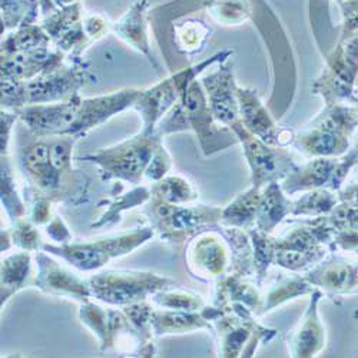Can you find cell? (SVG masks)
Returning <instances> with one entry per match:
<instances>
[{"label": "cell", "mask_w": 358, "mask_h": 358, "mask_svg": "<svg viewBox=\"0 0 358 358\" xmlns=\"http://www.w3.org/2000/svg\"><path fill=\"white\" fill-rule=\"evenodd\" d=\"M19 151V168L32 198L79 205L89 198L87 178L73 168V146L79 138L71 135L35 136Z\"/></svg>", "instance_id": "1"}, {"label": "cell", "mask_w": 358, "mask_h": 358, "mask_svg": "<svg viewBox=\"0 0 358 358\" xmlns=\"http://www.w3.org/2000/svg\"><path fill=\"white\" fill-rule=\"evenodd\" d=\"M217 122L202 83L194 80L179 102L162 117L157 134L164 138L175 132L194 131L203 155L210 157L238 141L232 129L229 132L227 128H218Z\"/></svg>", "instance_id": "2"}, {"label": "cell", "mask_w": 358, "mask_h": 358, "mask_svg": "<svg viewBox=\"0 0 358 358\" xmlns=\"http://www.w3.org/2000/svg\"><path fill=\"white\" fill-rule=\"evenodd\" d=\"M154 235L155 229L152 227H142L82 243L73 241L64 245L43 243L42 250L64 259L76 271L95 273L102 270L110 259L132 254L135 250L151 240Z\"/></svg>", "instance_id": "3"}, {"label": "cell", "mask_w": 358, "mask_h": 358, "mask_svg": "<svg viewBox=\"0 0 358 358\" xmlns=\"http://www.w3.org/2000/svg\"><path fill=\"white\" fill-rule=\"evenodd\" d=\"M164 145L159 134L138 135L112 145L102 151L85 155L82 159L92 162L101 169L102 181H116L141 185L145 182L146 171Z\"/></svg>", "instance_id": "4"}, {"label": "cell", "mask_w": 358, "mask_h": 358, "mask_svg": "<svg viewBox=\"0 0 358 358\" xmlns=\"http://www.w3.org/2000/svg\"><path fill=\"white\" fill-rule=\"evenodd\" d=\"M334 240L327 215L307 221L282 238H275L274 264L291 273L311 270L324 261Z\"/></svg>", "instance_id": "5"}, {"label": "cell", "mask_w": 358, "mask_h": 358, "mask_svg": "<svg viewBox=\"0 0 358 358\" xmlns=\"http://www.w3.org/2000/svg\"><path fill=\"white\" fill-rule=\"evenodd\" d=\"M145 206L161 240L173 245L189 241L203 228L215 227L222 218L221 208L210 205H172L149 198Z\"/></svg>", "instance_id": "6"}, {"label": "cell", "mask_w": 358, "mask_h": 358, "mask_svg": "<svg viewBox=\"0 0 358 358\" xmlns=\"http://www.w3.org/2000/svg\"><path fill=\"white\" fill-rule=\"evenodd\" d=\"M231 53V50L220 52L201 64L172 73L169 78L151 87L142 89L134 106L142 117L143 128L141 132L145 135L155 134L162 117L179 102L189 85L196 80L198 75L222 59H227Z\"/></svg>", "instance_id": "7"}, {"label": "cell", "mask_w": 358, "mask_h": 358, "mask_svg": "<svg viewBox=\"0 0 358 358\" xmlns=\"http://www.w3.org/2000/svg\"><path fill=\"white\" fill-rule=\"evenodd\" d=\"M92 298L108 306L125 307L146 301L155 292L173 287L176 282L151 271L109 270L87 278Z\"/></svg>", "instance_id": "8"}, {"label": "cell", "mask_w": 358, "mask_h": 358, "mask_svg": "<svg viewBox=\"0 0 358 358\" xmlns=\"http://www.w3.org/2000/svg\"><path fill=\"white\" fill-rule=\"evenodd\" d=\"M357 124V112L340 105H331L307 131L295 135L291 145L310 158L338 157L347 151L348 136Z\"/></svg>", "instance_id": "9"}, {"label": "cell", "mask_w": 358, "mask_h": 358, "mask_svg": "<svg viewBox=\"0 0 358 358\" xmlns=\"http://www.w3.org/2000/svg\"><path fill=\"white\" fill-rule=\"evenodd\" d=\"M79 318L99 341L102 352H135L145 347L127 314L87 301L80 306Z\"/></svg>", "instance_id": "10"}, {"label": "cell", "mask_w": 358, "mask_h": 358, "mask_svg": "<svg viewBox=\"0 0 358 358\" xmlns=\"http://www.w3.org/2000/svg\"><path fill=\"white\" fill-rule=\"evenodd\" d=\"M92 79L85 62H69L20 83L23 106L68 101ZM22 106V108H23Z\"/></svg>", "instance_id": "11"}, {"label": "cell", "mask_w": 358, "mask_h": 358, "mask_svg": "<svg viewBox=\"0 0 358 358\" xmlns=\"http://www.w3.org/2000/svg\"><path fill=\"white\" fill-rule=\"evenodd\" d=\"M229 129L243 143L244 155L251 169V184L257 188H264L266 184L282 181L294 169L295 162L282 146L268 145L240 122L234 124Z\"/></svg>", "instance_id": "12"}, {"label": "cell", "mask_w": 358, "mask_h": 358, "mask_svg": "<svg viewBox=\"0 0 358 358\" xmlns=\"http://www.w3.org/2000/svg\"><path fill=\"white\" fill-rule=\"evenodd\" d=\"M213 324L218 334L220 357H252L261 344L270 341L277 333L258 324L254 315H243L225 310Z\"/></svg>", "instance_id": "13"}, {"label": "cell", "mask_w": 358, "mask_h": 358, "mask_svg": "<svg viewBox=\"0 0 358 358\" xmlns=\"http://www.w3.org/2000/svg\"><path fill=\"white\" fill-rule=\"evenodd\" d=\"M358 162V149L341 159L336 158H314L303 166L295 169L282 179V189L287 195L307 192L311 189L340 191L348 171Z\"/></svg>", "instance_id": "14"}, {"label": "cell", "mask_w": 358, "mask_h": 358, "mask_svg": "<svg viewBox=\"0 0 358 358\" xmlns=\"http://www.w3.org/2000/svg\"><path fill=\"white\" fill-rule=\"evenodd\" d=\"M185 261L188 271L195 278L220 281L231 273V247L224 234L203 229L189 240Z\"/></svg>", "instance_id": "15"}, {"label": "cell", "mask_w": 358, "mask_h": 358, "mask_svg": "<svg viewBox=\"0 0 358 358\" xmlns=\"http://www.w3.org/2000/svg\"><path fill=\"white\" fill-rule=\"evenodd\" d=\"M358 71V38L341 46L330 59L317 80L314 91L320 94L328 106L338 105L351 96L352 85Z\"/></svg>", "instance_id": "16"}, {"label": "cell", "mask_w": 358, "mask_h": 358, "mask_svg": "<svg viewBox=\"0 0 358 358\" xmlns=\"http://www.w3.org/2000/svg\"><path fill=\"white\" fill-rule=\"evenodd\" d=\"M139 94L141 89L127 87L105 95L82 98L75 121L72 122L66 135L76 138L85 136L89 131L108 122L115 115L134 108Z\"/></svg>", "instance_id": "17"}, {"label": "cell", "mask_w": 358, "mask_h": 358, "mask_svg": "<svg viewBox=\"0 0 358 358\" xmlns=\"http://www.w3.org/2000/svg\"><path fill=\"white\" fill-rule=\"evenodd\" d=\"M36 280L35 287L55 296L71 298L80 304L91 301L92 292L87 280L79 277L61 262L50 258V254L41 250L35 252Z\"/></svg>", "instance_id": "18"}, {"label": "cell", "mask_w": 358, "mask_h": 358, "mask_svg": "<svg viewBox=\"0 0 358 358\" xmlns=\"http://www.w3.org/2000/svg\"><path fill=\"white\" fill-rule=\"evenodd\" d=\"M80 102L82 96L78 94L68 101L26 105L23 108L15 109V112L34 136L41 138L66 135L68 129L75 121Z\"/></svg>", "instance_id": "19"}, {"label": "cell", "mask_w": 358, "mask_h": 358, "mask_svg": "<svg viewBox=\"0 0 358 358\" xmlns=\"http://www.w3.org/2000/svg\"><path fill=\"white\" fill-rule=\"evenodd\" d=\"M211 110L217 121L228 128L240 122V105L234 80V72L229 65H221L215 72L201 80Z\"/></svg>", "instance_id": "20"}, {"label": "cell", "mask_w": 358, "mask_h": 358, "mask_svg": "<svg viewBox=\"0 0 358 358\" xmlns=\"http://www.w3.org/2000/svg\"><path fill=\"white\" fill-rule=\"evenodd\" d=\"M66 56L57 49L41 48L29 52L2 56V79L26 82L65 64Z\"/></svg>", "instance_id": "21"}, {"label": "cell", "mask_w": 358, "mask_h": 358, "mask_svg": "<svg viewBox=\"0 0 358 358\" xmlns=\"http://www.w3.org/2000/svg\"><path fill=\"white\" fill-rule=\"evenodd\" d=\"M321 296V291L314 289L306 314L291 331L288 337V350L291 357H314L324 348L325 331L318 314V303Z\"/></svg>", "instance_id": "22"}, {"label": "cell", "mask_w": 358, "mask_h": 358, "mask_svg": "<svg viewBox=\"0 0 358 358\" xmlns=\"http://www.w3.org/2000/svg\"><path fill=\"white\" fill-rule=\"evenodd\" d=\"M238 105H240V121L244 128L268 145L281 146L282 129L277 127L273 117L252 89H236Z\"/></svg>", "instance_id": "23"}, {"label": "cell", "mask_w": 358, "mask_h": 358, "mask_svg": "<svg viewBox=\"0 0 358 358\" xmlns=\"http://www.w3.org/2000/svg\"><path fill=\"white\" fill-rule=\"evenodd\" d=\"M148 0H135L132 6L115 23H112V32L128 46L145 55L149 59V62L157 68V71H159L148 35Z\"/></svg>", "instance_id": "24"}, {"label": "cell", "mask_w": 358, "mask_h": 358, "mask_svg": "<svg viewBox=\"0 0 358 358\" xmlns=\"http://www.w3.org/2000/svg\"><path fill=\"white\" fill-rule=\"evenodd\" d=\"M306 278L314 287L331 294H351L358 291V266L345 261H321L311 268Z\"/></svg>", "instance_id": "25"}, {"label": "cell", "mask_w": 358, "mask_h": 358, "mask_svg": "<svg viewBox=\"0 0 358 358\" xmlns=\"http://www.w3.org/2000/svg\"><path fill=\"white\" fill-rule=\"evenodd\" d=\"M231 306H241L250 310L254 315H261L264 296L252 284L241 275L228 274L217 284L214 307L225 310Z\"/></svg>", "instance_id": "26"}, {"label": "cell", "mask_w": 358, "mask_h": 358, "mask_svg": "<svg viewBox=\"0 0 358 358\" xmlns=\"http://www.w3.org/2000/svg\"><path fill=\"white\" fill-rule=\"evenodd\" d=\"M34 252L17 251L2 259V308L10 298L27 287H35L36 271H34Z\"/></svg>", "instance_id": "27"}, {"label": "cell", "mask_w": 358, "mask_h": 358, "mask_svg": "<svg viewBox=\"0 0 358 358\" xmlns=\"http://www.w3.org/2000/svg\"><path fill=\"white\" fill-rule=\"evenodd\" d=\"M291 203L278 181L266 184L261 191V199L255 218V228L270 234L288 215H291Z\"/></svg>", "instance_id": "28"}, {"label": "cell", "mask_w": 358, "mask_h": 358, "mask_svg": "<svg viewBox=\"0 0 358 358\" xmlns=\"http://www.w3.org/2000/svg\"><path fill=\"white\" fill-rule=\"evenodd\" d=\"M152 328L155 337H165L173 334L192 333L202 328H211V321L206 320L202 311H173V310H155Z\"/></svg>", "instance_id": "29"}, {"label": "cell", "mask_w": 358, "mask_h": 358, "mask_svg": "<svg viewBox=\"0 0 358 358\" xmlns=\"http://www.w3.org/2000/svg\"><path fill=\"white\" fill-rule=\"evenodd\" d=\"M262 188L251 187L244 194L238 195L232 202L222 208L221 224L225 227H235L250 229L255 227V218L261 199Z\"/></svg>", "instance_id": "30"}, {"label": "cell", "mask_w": 358, "mask_h": 358, "mask_svg": "<svg viewBox=\"0 0 358 358\" xmlns=\"http://www.w3.org/2000/svg\"><path fill=\"white\" fill-rule=\"evenodd\" d=\"M198 191L188 178L182 175H166L151 185V198L172 205L192 203L198 199Z\"/></svg>", "instance_id": "31"}, {"label": "cell", "mask_w": 358, "mask_h": 358, "mask_svg": "<svg viewBox=\"0 0 358 358\" xmlns=\"http://www.w3.org/2000/svg\"><path fill=\"white\" fill-rule=\"evenodd\" d=\"M52 43L50 36L46 34L42 24L31 23L22 24L2 42V56L35 50L41 48H49Z\"/></svg>", "instance_id": "32"}, {"label": "cell", "mask_w": 358, "mask_h": 358, "mask_svg": "<svg viewBox=\"0 0 358 358\" xmlns=\"http://www.w3.org/2000/svg\"><path fill=\"white\" fill-rule=\"evenodd\" d=\"M210 32V27L195 19H187L185 22L176 24L173 23V46L184 56H194L196 53H201V50L205 48Z\"/></svg>", "instance_id": "33"}, {"label": "cell", "mask_w": 358, "mask_h": 358, "mask_svg": "<svg viewBox=\"0 0 358 358\" xmlns=\"http://www.w3.org/2000/svg\"><path fill=\"white\" fill-rule=\"evenodd\" d=\"M340 203L338 195L336 196L330 189H311L301 198L292 201L291 217L317 218L328 215Z\"/></svg>", "instance_id": "34"}, {"label": "cell", "mask_w": 358, "mask_h": 358, "mask_svg": "<svg viewBox=\"0 0 358 358\" xmlns=\"http://www.w3.org/2000/svg\"><path fill=\"white\" fill-rule=\"evenodd\" d=\"M314 292V285L304 277H291V278H282L278 281V284L273 285L268 292L264 295V306L261 315L274 310L275 307L294 300L296 296L307 295Z\"/></svg>", "instance_id": "35"}, {"label": "cell", "mask_w": 358, "mask_h": 358, "mask_svg": "<svg viewBox=\"0 0 358 358\" xmlns=\"http://www.w3.org/2000/svg\"><path fill=\"white\" fill-rule=\"evenodd\" d=\"M151 198V187L138 185L132 191L115 196L112 201H108L109 208L103 213V215L92 224V227H108L113 225L121 220L122 213L135 208L138 205H143Z\"/></svg>", "instance_id": "36"}, {"label": "cell", "mask_w": 358, "mask_h": 358, "mask_svg": "<svg viewBox=\"0 0 358 358\" xmlns=\"http://www.w3.org/2000/svg\"><path fill=\"white\" fill-rule=\"evenodd\" d=\"M151 301L155 307L164 310L173 311H202L205 308V303L202 296L187 289H181L176 287H169L155 292L151 296Z\"/></svg>", "instance_id": "37"}, {"label": "cell", "mask_w": 358, "mask_h": 358, "mask_svg": "<svg viewBox=\"0 0 358 358\" xmlns=\"http://www.w3.org/2000/svg\"><path fill=\"white\" fill-rule=\"evenodd\" d=\"M2 205L12 222L26 218V203L19 195L9 155L2 157Z\"/></svg>", "instance_id": "38"}, {"label": "cell", "mask_w": 358, "mask_h": 358, "mask_svg": "<svg viewBox=\"0 0 358 358\" xmlns=\"http://www.w3.org/2000/svg\"><path fill=\"white\" fill-rule=\"evenodd\" d=\"M250 240L252 244V258H254V270L258 280V284H261L268 273V268L271 264H274L275 257V238H271L266 232L258 229V228H250L247 229Z\"/></svg>", "instance_id": "39"}, {"label": "cell", "mask_w": 358, "mask_h": 358, "mask_svg": "<svg viewBox=\"0 0 358 358\" xmlns=\"http://www.w3.org/2000/svg\"><path fill=\"white\" fill-rule=\"evenodd\" d=\"M39 15V0H2V22L5 32L15 31L22 24L36 23Z\"/></svg>", "instance_id": "40"}, {"label": "cell", "mask_w": 358, "mask_h": 358, "mask_svg": "<svg viewBox=\"0 0 358 358\" xmlns=\"http://www.w3.org/2000/svg\"><path fill=\"white\" fill-rule=\"evenodd\" d=\"M85 13L80 2H76L73 5L65 6L62 9H57L48 16H43L42 19V27L46 31V34L50 36L52 43L61 38L69 29L76 26L79 22H82Z\"/></svg>", "instance_id": "41"}, {"label": "cell", "mask_w": 358, "mask_h": 358, "mask_svg": "<svg viewBox=\"0 0 358 358\" xmlns=\"http://www.w3.org/2000/svg\"><path fill=\"white\" fill-rule=\"evenodd\" d=\"M122 310L127 314V317L129 318L131 324L134 325L135 331L141 337L143 345L146 347L149 344H152L154 338H155L154 328H152V320H154L157 307L154 304H149L148 301H139V303L125 306V307H122ZM143 348H142V351H143ZM142 351H141V354H142Z\"/></svg>", "instance_id": "42"}, {"label": "cell", "mask_w": 358, "mask_h": 358, "mask_svg": "<svg viewBox=\"0 0 358 358\" xmlns=\"http://www.w3.org/2000/svg\"><path fill=\"white\" fill-rule=\"evenodd\" d=\"M10 235L13 245L19 250L29 251V252H38L42 250V236L38 229V225L34 224L31 220H17L13 222V227L10 228Z\"/></svg>", "instance_id": "43"}, {"label": "cell", "mask_w": 358, "mask_h": 358, "mask_svg": "<svg viewBox=\"0 0 358 358\" xmlns=\"http://www.w3.org/2000/svg\"><path fill=\"white\" fill-rule=\"evenodd\" d=\"M328 222L336 232L350 231V232H358V208L350 206L347 203L340 202L334 210L327 215Z\"/></svg>", "instance_id": "44"}, {"label": "cell", "mask_w": 358, "mask_h": 358, "mask_svg": "<svg viewBox=\"0 0 358 358\" xmlns=\"http://www.w3.org/2000/svg\"><path fill=\"white\" fill-rule=\"evenodd\" d=\"M211 15L220 22L227 24H236L247 19L248 12H245V8L243 3H232V0L228 2H222L221 0H213V3L208 6Z\"/></svg>", "instance_id": "45"}, {"label": "cell", "mask_w": 358, "mask_h": 358, "mask_svg": "<svg viewBox=\"0 0 358 358\" xmlns=\"http://www.w3.org/2000/svg\"><path fill=\"white\" fill-rule=\"evenodd\" d=\"M171 168H172V157L166 151V148L162 145L146 171L145 182L157 184L158 181H161L162 178H165L168 175Z\"/></svg>", "instance_id": "46"}, {"label": "cell", "mask_w": 358, "mask_h": 358, "mask_svg": "<svg viewBox=\"0 0 358 358\" xmlns=\"http://www.w3.org/2000/svg\"><path fill=\"white\" fill-rule=\"evenodd\" d=\"M83 29L87 38L94 43L112 31V24L101 13H87L83 16Z\"/></svg>", "instance_id": "47"}, {"label": "cell", "mask_w": 358, "mask_h": 358, "mask_svg": "<svg viewBox=\"0 0 358 358\" xmlns=\"http://www.w3.org/2000/svg\"><path fill=\"white\" fill-rule=\"evenodd\" d=\"M45 231L50 240L57 245L73 243V235L62 217H52V220L45 225Z\"/></svg>", "instance_id": "48"}, {"label": "cell", "mask_w": 358, "mask_h": 358, "mask_svg": "<svg viewBox=\"0 0 358 358\" xmlns=\"http://www.w3.org/2000/svg\"><path fill=\"white\" fill-rule=\"evenodd\" d=\"M52 201L46 198H32L31 210H29V220L36 225H46L52 220Z\"/></svg>", "instance_id": "49"}, {"label": "cell", "mask_w": 358, "mask_h": 358, "mask_svg": "<svg viewBox=\"0 0 358 358\" xmlns=\"http://www.w3.org/2000/svg\"><path fill=\"white\" fill-rule=\"evenodd\" d=\"M16 119H19V116L15 110L2 109V139H0V149H2V157L9 155L12 128L16 122Z\"/></svg>", "instance_id": "50"}, {"label": "cell", "mask_w": 358, "mask_h": 358, "mask_svg": "<svg viewBox=\"0 0 358 358\" xmlns=\"http://www.w3.org/2000/svg\"><path fill=\"white\" fill-rule=\"evenodd\" d=\"M76 2H80V0H39V9L42 16H48L49 13L62 9L65 6L73 5Z\"/></svg>", "instance_id": "51"}, {"label": "cell", "mask_w": 358, "mask_h": 358, "mask_svg": "<svg viewBox=\"0 0 358 358\" xmlns=\"http://www.w3.org/2000/svg\"><path fill=\"white\" fill-rule=\"evenodd\" d=\"M338 198H340V202L358 208V184L350 185L343 191L340 189L338 191Z\"/></svg>", "instance_id": "52"}, {"label": "cell", "mask_w": 358, "mask_h": 358, "mask_svg": "<svg viewBox=\"0 0 358 358\" xmlns=\"http://www.w3.org/2000/svg\"><path fill=\"white\" fill-rule=\"evenodd\" d=\"M354 317H355V318H358V308L355 310V313H354Z\"/></svg>", "instance_id": "53"}, {"label": "cell", "mask_w": 358, "mask_h": 358, "mask_svg": "<svg viewBox=\"0 0 358 358\" xmlns=\"http://www.w3.org/2000/svg\"><path fill=\"white\" fill-rule=\"evenodd\" d=\"M357 149H358V148H357Z\"/></svg>", "instance_id": "54"}]
</instances>
